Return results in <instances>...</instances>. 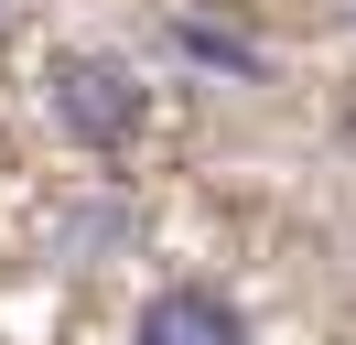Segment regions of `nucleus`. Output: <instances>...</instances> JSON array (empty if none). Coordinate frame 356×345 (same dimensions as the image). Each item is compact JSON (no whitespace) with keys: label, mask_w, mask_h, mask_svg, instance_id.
I'll list each match as a JSON object with an SVG mask.
<instances>
[{"label":"nucleus","mask_w":356,"mask_h":345,"mask_svg":"<svg viewBox=\"0 0 356 345\" xmlns=\"http://www.w3.org/2000/svg\"><path fill=\"white\" fill-rule=\"evenodd\" d=\"M44 119H54V141H76V151H130L140 119H152V86H140L130 54L76 43V54L44 65Z\"/></svg>","instance_id":"f257e3e1"},{"label":"nucleus","mask_w":356,"mask_h":345,"mask_svg":"<svg viewBox=\"0 0 356 345\" xmlns=\"http://www.w3.org/2000/svg\"><path fill=\"white\" fill-rule=\"evenodd\" d=\"M162 43H173V65H195V76H216V86H259L270 76L259 33H238V22H216V11H173Z\"/></svg>","instance_id":"7ed1b4c3"},{"label":"nucleus","mask_w":356,"mask_h":345,"mask_svg":"<svg viewBox=\"0 0 356 345\" xmlns=\"http://www.w3.org/2000/svg\"><path fill=\"white\" fill-rule=\"evenodd\" d=\"M130 345H248V302L216 280H162L130 313Z\"/></svg>","instance_id":"f03ea898"}]
</instances>
